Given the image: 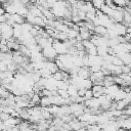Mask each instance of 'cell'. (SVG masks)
Listing matches in <instances>:
<instances>
[{
	"mask_svg": "<svg viewBox=\"0 0 131 131\" xmlns=\"http://www.w3.org/2000/svg\"><path fill=\"white\" fill-rule=\"evenodd\" d=\"M90 89H91L93 97H95V98H98V97L104 95V93H105V88L102 85H92V87Z\"/></svg>",
	"mask_w": 131,
	"mask_h": 131,
	"instance_id": "6da1fadb",
	"label": "cell"
},
{
	"mask_svg": "<svg viewBox=\"0 0 131 131\" xmlns=\"http://www.w3.org/2000/svg\"><path fill=\"white\" fill-rule=\"evenodd\" d=\"M93 34L98 36V37H104V36H107V29L104 28L103 26H94V29H93Z\"/></svg>",
	"mask_w": 131,
	"mask_h": 131,
	"instance_id": "7a4b0ae2",
	"label": "cell"
},
{
	"mask_svg": "<svg viewBox=\"0 0 131 131\" xmlns=\"http://www.w3.org/2000/svg\"><path fill=\"white\" fill-rule=\"evenodd\" d=\"M90 71H89V68H86V67H81L77 73V76L81 79H89V76H90Z\"/></svg>",
	"mask_w": 131,
	"mask_h": 131,
	"instance_id": "3957f363",
	"label": "cell"
},
{
	"mask_svg": "<svg viewBox=\"0 0 131 131\" xmlns=\"http://www.w3.org/2000/svg\"><path fill=\"white\" fill-rule=\"evenodd\" d=\"M10 18L14 23V25H23L25 23V17L19 15V14H17V13L10 14Z\"/></svg>",
	"mask_w": 131,
	"mask_h": 131,
	"instance_id": "277c9868",
	"label": "cell"
},
{
	"mask_svg": "<svg viewBox=\"0 0 131 131\" xmlns=\"http://www.w3.org/2000/svg\"><path fill=\"white\" fill-rule=\"evenodd\" d=\"M40 106L42 107H48L51 105V102H50V98L49 96H42L40 98V102H39Z\"/></svg>",
	"mask_w": 131,
	"mask_h": 131,
	"instance_id": "5b68a950",
	"label": "cell"
},
{
	"mask_svg": "<svg viewBox=\"0 0 131 131\" xmlns=\"http://www.w3.org/2000/svg\"><path fill=\"white\" fill-rule=\"evenodd\" d=\"M92 97H93V95H92L91 89H87V90L85 91V94H84V96H83L84 100H88V99H90V98H92Z\"/></svg>",
	"mask_w": 131,
	"mask_h": 131,
	"instance_id": "8992f818",
	"label": "cell"
},
{
	"mask_svg": "<svg viewBox=\"0 0 131 131\" xmlns=\"http://www.w3.org/2000/svg\"><path fill=\"white\" fill-rule=\"evenodd\" d=\"M121 71H122V74H130V66L123 64L121 67Z\"/></svg>",
	"mask_w": 131,
	"mask_h": 131,
	"instance_id": "52a82bcc",
	"label": "cell"
}]
</instances>
